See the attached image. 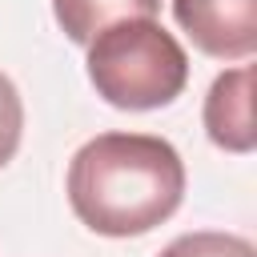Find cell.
<instances>
[{
	"label": "cell",
	"instance_id": "cell-1",
	"mask_svg": "<svg viewBox=\"0 0 257 257\" xmlns=\"http://www.w3.org/2000/svg\"><path fill=\"white\" fill-rule=\"evenodd\" d=\"M185 197L181 153L153 133H100L68 161V205L100 237H141Z\"/></svg>",
	"mask_w": 257,
	"mask_h": 257
},
{
	"label": "cell",
	"instance_id": "cell-4",
	"mask_svg": "<svg viewBox=\"0 0 257 257\" xmlns=\"http://www.w3.org/2000/svg\"><path fill=\"white\" fill-rule=\"evenodd\" d=\"M205 133L225 153H253L257 149V124H253V64L225 68L205 96L201 108Z\"/></svg>",
	"mask_w": 257,
	"mask_h": 257
},
{
	"label": "cell",
	"instance_id": "cell-7",
	"mask_svg": "<svg viewBox=\"0 0 257 257\" xmlns=\"http://www.w3.org/2000/svg\"><path fill=\"white\" fill-rule=\"evenodd\" d=\"M20 137H24V104H20L16 84L0 72V169L16 157Z\"/></svg>",
	"mask_w": 257,
	"mask_h": 257
},
{
	"label": "cell",
	"instance_id": "cell-6",
	"mask_svg": "<svg viewBox=\"0 0 257 257\" xmlns=\"http://www.w3.org/2000/svg\"><path fill=\"white\" fill-rule=\"evenodd\" d=\"M157 257H257L253 245L237 233H213V229H201V233H181L173 237Z\"/></svg>",
	"mask_w": 257,
	"mask_h": 257
},
{
	"label": "cell",
	"instance_id": "cell-2",
	"mask_svg": "<svg viewBox=\"0 0 257 257\" xmlns=\"http://www.w3.org/2000/svg\"><path fill=\"white\" fill-rule=\"evenodd\" d=\"M88 80L96 96L124 112L165 108L185 92L189 56L173 32L157 20H124L92 36L88 44Z\"/></svg>",
	"mask_w": 257,
	"mask_h": 257
},
{
	"label": "cell",
	"instance_id": "cell-5",
	"mask_svg": "<svg viewBox=\"0 0 257 257\" xmlns=\"http://www.w3.org/2000/svg\"><path fill=\"white\" fill-rule=\"evenodd\" d=\"M161 0H52V16L72 44H88L112 24L124 20H153Z\"/></svg>",
	"mask_w": 257,
	"mask_h": 257
},
{
	"label": "cell",
	"instance_id": "cell-3",
	"mask_svg": "<svg viewBox=\"0 0 257 257\" xmlns=\"http://www.w3.org/2000/svg\"><path fill=\"white\" fill-rule=\"evenodd\" d=\"M173 16L213 60H249L257 52V0H173Z\"/></svg>",
	"mask_w": 257,
	"mask_h": 257
}]
</instances>
